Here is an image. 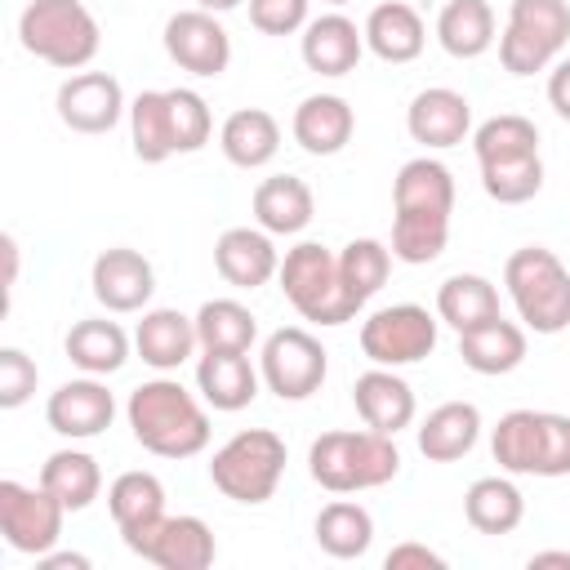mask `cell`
<instances>
[{
	"label": "cell",
	"instance_id": "1",
	"mask_svg": "<svg viewBox=\"0 0 570 570\" xmlns=\"http://www.w3.org/2000/svg\"><path fill=\"white\" fill-rule=\"evenodd\" d=\"M125 419L134 441L156 459H191L209 445V410L178 379H147L129 392Z\"/></svg>",
	"mask_w": 570,
	"mask_h": 570
},
{
	"label": "cell",
	"instance_id": "2",
	"mask_svg": "<svg viewBox=\"0 0 570 570\" xmlns=\"http://www.w3.org/2000/svg\"><path fill=\"white\" fill-rule=\"evenodd\" d=\"M307 472L330 494L379 490L401 472V450L387 432L374 428H334L321 432L307 450Z\"/></svg>",
	"mask_w": 570,
	"mask_h": 570
},
{
	"label": "cell",
	"instance_id": "3",
	"mask_svg": "<svg viewBox=\"0 0 570 570\" xmlns=\"http://www.w3.org/2000/svg\"><path fill=\"white\" fill-rule=\"evenodd\" d=\"M490 454L512 476H570V414L508 410L490 432Z\"/></svg>",
	"mask_w": 570,
	"mask_h": 570
},
{
	"label": "cell",
	"instance_id": "4",
	"mask_svg": "<svg viewBox=\"0 0 570 570\" xmlns=\"http://www.w3.org/2000/svg\"><path fill=\"white\" fill-rule=\"evenodd\" d=\"M276 281H281V294L289 298V307L312 325H347L361 312V303L343 285L338 254L325 249L321 240H298L294 249H285Z\"/></svg>",
	"mask_w": 570,
	"mask_h": 570
},
{
	"label": "cell",
	"instance_id": "5",
	"mask_svg": "<svg viewBox=\"0 0 570 570\" xmlns=\"http://www.w3.org/2000/svg\"><path fill=\"white\" fill-rule=\"evenodd\" d=\"M18 40L31 58L58 71H80L94 62L102 31L85 0H31L18 13Z\"/></svg>",
	"mask_w": 570,
	"mask_h": 570
},
{
	"label": "cell",
	"instance_id": "6",
	"mask_svg": "<svg viewBox=\"0 0 570 570\" xmlns=\"http://www.w3.org/2000/svg\"><path fill=\"white\" fill-rule=\"evenodd\" d=\"M503 285L525 330L534 334L570 330V267L552 249L543 245L512 249L503 263Z\"/></svg>",
	"mask_w": 570,
	"mask_h": 570
},
{
	"label": "cell",
	"instance_id": "7",
	"mask_svg": "<svg viewBox=\"0 0 570 570\" xmlns=\"http://www.w3.org/2000/svg\"><path fill=\"white\" fill-rule=\"evenodd\" d=\"M285 441L272 428H245L227 436L209 459V481L232 503H267L285 476Z\"/></svg>",
	"mask_w": 570,
	"mask_h": 570
},
{
	"label": "cell",
	"instance_id": "8",
	"mask_svg": "<svg viewBox=\"0 0 570 570\" xmlns=\"http://www.w3.org/2000/svg\"><path fill=\"white\" fill-rule=\"evenodd\" d=\"M566 40H570L566 0H512L508 22L499 31V62L508 76H534L557 62Z\"/></svg>",
	"mask_w": 570,
	"mask_h": 570
},
{
	"label": "cell",
	"instance_id": "9",
	"mask_svg": "<svg viewBox=\"0 0 570 570\" xmlns=\"http://www.w3.org/2000/svg\"><path fill=\"white\" fill-rule=\"evenodd\" d=\"M258 374H263V387L272 396H281V401H307L312 392H321V383L330 374V352L303 325H281V330H272L263 338Z\"/></svg>",
	"mask_w": 570,
	"mask_h": 570
},
{
	"label": "cell",
	"instance_id": "10",
	"mask_svg": "<svg viewBox=\"0 0 570 570\" xmlns=\"http://www.w3.org/2000/svg\"><path fill=\"white\" fill-rule=\"evenodd\" d=\"M432 347H436V316L419 303H392L361 321V352L374 365L401 370L432 356Z\"/></svg>",
	"mask_w": 570,
	"mask_h": 570
},
{
	"label": "cell",
	"instance_id": "11",
	"mask_svg": "<svg viewBox=\"0 0 570 570\" xmlns=\"http://www.w3.org/2000/svg\"><path fill=\"white\" fill-rule=\"evenodd\" d=\"M67 508L45 490V485H22V481H0V530L4 543L22 557H45L58 534H62Z\"/></svg>",
	"mask_w": 570,
	"mask_h": 570
},
{
	"label": "cell",
	"instance_id": "12",
	"mask_svg": "<svg viewBox=\"0 0 570 570\" xmlns=\"http://www.w3.org/2000/svg\"><path fill=\"white\" fill-rule=\"evenodd\" d=\"M58 120L76 134H111L120 116H129L125 89L111 71H76L58 85Z\"/></svg>",
	"mask_w": 570,
	"mask_h": 570
},
{
	"label": "cell",
	"instance_id": "13",
	"mask_svg": "<svg viewBox=\"0 0 570 570\" xmlns=\"http://www.w3.org/2000/svg\"><path fill=\"white\" fill-rule=\"evenodd\" d=\"M165 53L191 76H223L232 62V36L209 9H178L165 22Z\"/></svg>",
	"mask_w": 570,
	"mask_h": 570
},
{
	"label": "cell",
	"instance_id": "14",
	"mask_svg": "<svg viewBox=\"0 0 570 570\" xmlns=\"http://www.w3.org/2000/svg\"><path fill=\"white\" fill-rule=\"evenodd\" d=\"M129 552H138L142 561H151L160 570H205V566H214L218 543L200 517H191V512L169 517L165 512L147 534H138L129 543Z\"/></svg>",
	"mask_w": 570,
	"mask_h": 570
},
{
	"label": "cell",
	"instance_id": "15",
	"mask_svg": "<svg viewBox=\"0 0 570 570\" xmlns=\"http://www.w3.org/2000/svg\"><path fill=\"white\" fill-rule=\"evenodd\" d=\"M116 419V396L107 392V383L98 374H85V379H67L58 392H49L45 401V423L67 436V441H89V436H102Z\"/></svg>",
	"mask_w": 570,
	"mask_h": 570
},
{
	"label": "cell",
	"instance_id": "16",
	"mask_svg": "<svg viewBox=\"0 0 570 570\" xmlns=\"http://www.w3.org/2000/svg\"><path fill=\"white\" fill-rule=\"evenodd\" d=\"M89 285H94V298L107 312H147V303L156 294V272L138 249L111 245L94 258Z\"/></svg>",
	"mask_w": 570,
	"mask_h": 570
},
{
	"label": "cell",
	"instance_id": "17",
	"mask_svg": "<svg viewBox=\"0 0 570 570\" xmlns=\"http://www.w3.org/2000/svg\"><path fill=\"white\" fill-rule=\"evenodd\" d=\"M405 129L419 147L428 151H445V147H459L468 134H472V102L459 94V89H445V85H432V89H419L405 107Z\"/></svg>",
	"mask_w": 570,
	"mask_h": 570
},
{
	"label": "cell",
	"instance_id": "18",
	"mask_svg": "<svg viewBox=\"0 0 570 570\" xmlns=\"http://www.w3.org/2000/svg\"><path fill=\"white\" fill-rule=\"evenodd\" d=\"M214 267L236 289H258L281 272V254L272 245V232L263 227H227L214 240Z\"/></svg>",
	"mask_w": 570,
	"mask_h": 570
},
{
	"label": "cell",
	"instance_id": "19",
	"mask_svg": "<svg viewBox=\"0 0 570 570\" xmlns=\"http://www.w3.org/2000/svg\"><path fill=\"white\" fill-rule=\"evenodd\" d=\"M352 405H356V414H361L365 428L387 432V436H396L401 428H410L414 423V410H419L414 405V387L396 370H387V365H374V370H365L352 383Z\"/></svg>",
	"mask_w": 570,
	"mask_h": 570
},
{
	"label": "cell",
	"instance_id": "20",
	"mask_svg": "<svg viewBox=\"0 0 570 570\" xmlns=\"http://www.w3.org/2000/svg\"><path fill=\"white\" fill-rule=\"evenodd\" d=\"M298 53H303L307 71H316V76H347V71H356V62L365 53V31L347 13H321L303 27Z\"/></svg>",
	"mask_w": 570,
	"mask_h": 570
},
{
	"label": "cell",
	"instance_id": "21",
	"mask_svg": "<svg viewBox=\"0 0 570 570\" xmlns=\"http://www.w3.org/2000/svg\"><path fill=\"white\" fill-rule=\"evenodd\" d=\"M294 142L307 151V156H334L352 142V129H356V111L343 94H307L298 107H294Z\"/></svg>",
	"mask_w": 570,
	"mask_h": 570
},
{
	"label": "cell",
	"instance_id": "22",
	"mask_svg": "<svg viewBox=\"0 0 570 570\" xmlns=\"http://www.w3.org/2000/svg\"><path fill=\"white\" fill-rule=\"evenodd\" d=\"M134 347H138V356H142L151 370L169 374V370L187 365L191 352L200 347V338H196V316H183L178 307H151V312H142V321H138V330H134Z\"/></svg>",
	"mask_w": 570,
	"mask_h": 570
},
{
	"label": "cell",
	"instance_id": "23",
	"mask_svg": "<svg viewBox=\"0 0 570 570\" xmlns=\"http://www.w3.org/2000/svg\"><path fill=\"white\" fill-rule=\"evenodd\" d=\"M263 374L249 365V352H205L196 361V392L209 410L236 414L258 396Z\"/></svg>",
	"mask_w": 570,
	"mask_h": 570
},
{
	"label": "cell",
	"instance_id": "24",
	"mask_svg": "<svg viewBox=\"0 0 570 570\" xmlns=\"http://www.w3.org/2000/svg\"><path fill=\"white\" fill-rule=\"evenodd\" d=\"M365 49L383 62H414L428 45V27H423V13L405 0H383L370 9L365 18Z\"/></svg>",
	"mask_w": 570,
	"mask_h": 570
},
{
	"label": "cell",
	"instance_id": "25",
	"mask_svg": "<svg viewBox=\"0 0 570 570\" xmlns=\"http://www.w3.org/2000/svg\"><path fill=\"white\" fill-rule=\"evenodd\" d=\"M392 214H432L450 218L454 214V178L441 160L414 156L396 169L392 178Z\"/></svg>",
	"mask_w": 570,
	"mask_h": 570
},
{
	"label": "cell",
	"instance_id": "26",
	"mask_svg": "<svg viewBox=\"0 0 570 570\" xmlns=\"http://www.w3.org/2000/svg\"><path fill=\"white\" fill-rule=\"evenodd\" d=\"M249 209H254V223L263 232H272V236H298L312 223V214H316V196H312V187L298 174H272V178H263L254 187Z\"/></svg>",
	"mask_w": 570,
	"mask_h": 570
},
{
	"label": "cell",
	"instance_id": "27",
	"mask_svg": "<svg viewBox=\"0 0 570 570\" xmlns=\"http://www.w3.org/2000/svg\"><path fill=\"white\" fill-rule=\"evenodd\" d=\"M414 441L428 463H454L481 441V410L472 401H445L414 428Z\"/></svg>",
	"mask_w": 570,
	"mask_h": 570
},
{
	"label": "cell",
	"instance_id": "28",
	"mask_svg": "<svg viewBox=\"0 0 570 570\" xmlns=\"http://www.w3.org/2000/svg\"><path fill=\"white\" fill-rule=\"evenodd\" d=\"M107 508H111V521H116V530L129 548L138 534H147L165 517V485H160L156 472H142V468L120 472L107 485Z\"/></svg>",
	"mask_w": 570,
	"mask_h": 570
},
{
	"label": "cell",
	"instance_id": "29",
	"mask_svg": "<svg viewBox=\"0 0 570 570\" xmlns=\"http://www.w3.org/2000/svg\"><path fill=\"white\" fill-rule=\"evenodd\" d=\"M459 356L472 374H485V379L512 374L525 361V325L503 321V316L481 321V325L459 334Z\"/></svg>",
	"mask_w": 570,
	"mask_h": 570
},
{
	"label": "cell",
	"instance_id": "30",
	"mask_svg": "<svg viewBox=\"0 0 570 570\" xmlns=\"http://www.w3.org/2000/svg\"><path fill=\"white\" fill-rule=\"evenodd\" d=\"M218 147H223V156H227L236 169H263V165H272L276 151H281V125H276V116L263 111V107H240V111H232V116L223 120Z\"/></svg>",
	"mask_w": 570,
	"mask_h": 570
},
{
	"label": "cell",
	"instance_id": "31",
	"mask_svg": "<svg viewBox=\"0 0 570 570\" xmlns=\"http://www.w3.org/2000/svg\"><path fill=\"white\" fill-rule=\"evenodd\" d=\"M62 352H67V361L76 370L107 379V374H116L129 361V334L116 321H107V316H85V321H76L67 330Z\"/></svg>",
	"mask_w": 570,
	"mask_h": 570
},
{
	"label": "cell",
	"instance_id": "32",
	"mask_svg": "<svg viewBox=\"0 0 570 570\" xmlns=\"http://www.w3.org/2000/svg\"><path fill=\"white\" fill-rule=\"evenodd\" d=\"M40 485L67 508V512H85L98 494H102V468L89 450H53L40 463Z\"/></svg>",
	"mask_w": 570,
	"mask_h": 570
},
{
	"label": "cell",
	"instance_id": "33",
	"mask_svg": "<svg viewBox=\"0 0 570 570\" xmlns=\"http://www.w3.org/2000/svg\"><path fill=\"white\" fill-rule=\"evenodd\" d=\"M436 40L459 62L481 58L499 40L494 36V9H490V0H445L441 13H436Z\"/></svg>",
	"mask_w": 570,
	"mask_h": 570
},
{
	"label": "cell",
	"instance_id": "34",
	"mask_svg": "<svg viewBox=\"0 0 570 570\" xmlns=\"http://www.w3.org/2000/svg\"><path fill=\"white\" fill-rule=\"evenodd\" d=\"M436 316H441L454 334H463V330H472V325H481V321L503 316V312H499V289H494V281H485V276H476V272H454V276H445L441 289H436Z\"/></svg>",
	"mask_w": 570,
	"mask_h": 570
},
{
	"label": "cell",
	"instance_id": "35",
	"mask_svg": "<svg viewBox=\"0 0 570 570\" xmlns=\"http://www.w3.org/2000/svg\"><path fill=\"white\" fill-rule=\"evenodd\" d=\"M463 517L476 534H512L525 517V499L508 476H476L463 494Z\"/></svg>",
	"mask_w": 570,
	"mask_h": 570
},
{
	"label": "cell",
	"instance_id": "36",
	"mask_svg": "<svg viewBox=\"0 0 570 570\" xmlns=\"http://www.w3.org/2000/svg\"><path fill=\"white\" fill-rule=\"evenodd\" d=\"M312 534H316L321 552H330L334 561H356L374 543V517L352 499H334V503H325L316 512Z\"/></svg>",
	"mask_w": 570,
	"mask_h": 570
},
{
	"label": "cell",
	"instance_id": "37",
	"mask_svg": "<svg viewBox=\"0 0 570 570\" xmlns=\"http://www.w3.org/2000/svg\"><path fill=\"white\" fill-rule=\"evenodd\" d=\"M129 138H134V156L142 165H160V160L178 156L174 120H169V94L165 89H142L129 102Z\"/></svg>",
	"mask_w": 570,
	"mask_h": 570
},
{
	"label": "cell",
	"instance_id": "38",
	"mask_svg": "<svg viewBox=\"0 0 570 570\" xmlns=\"http://www.w3.org/2000/svg\"><path fill=\"white\" fill-rule=\"evenodd\" d=\"M200 352H249L258 338V316L236 298H209L196 312Z\"/></svg>",
	"mask_w": 570,
	"mask_h": 570
},
{
	"label": "cell",
	"instance_id": "39",
	"mask_svg": "<svg viewBox=\"0 0 570 570\" xmlns=\"http://www.w3.org/2000/svg\"><path fill=\"white\" fill-rule=\"evenodd\" d=\"M338 272H343V285L352 289V298L365 307L383 285H387V272H392V245L374 240V236H356L338 249Z\"/></svg>",
	"mask_w": 570,
	"mask_h": 570
},
{
	"label": "cell",
	"instance_id": "40",
	"mask_svg": "<svg viewBox=\"0 0 570 570\" xmlns=\"http://www.w3.org/2000/svg\"><path fill=\"white\" fill-rule=\"evenodd\" d=\"M472 151H476V165L512 160V156H534V151H539V129H534L530 116L503 111V116H490L485 125H476Z\"/></svg>",
	"mask_w": 570,
	"mask_h": 570
},
{
	"label": "cell",
	"instance_id": "41",
	"mask_svg": "<svg viewBox=\"0 0 570 570\" xmlns=\"http://www.w3.org/2000/svg\"><path fill=\"white\" fill-rule=\"evenodd\" d=\"M481 187L499 205H525L543 191V160L534 156H512V160H490L481 165Z\"/></svg>",
	"mask_w": 570,
	"mask_h": 570
},
{
	"label": "cell",
	"instance_id": "42",
	"mask_svg": "<svg viewBox=\"0 0 570 570\" xmlns=\"http://www.w3.org/2000/svg\"><path fill=\"white\" fill-rule=\"evenodd\" d=\"M169 94V120H174V147L178 151H200L214 134L209 102L196 89H165Z\"/></svg>",
	"mask_w": 570,
	"mask_h": 570
},
{
	"label": "cell",
	"instance_id": "43",
	"mask_svg": "<svg viewBox=\"0 0 570 570\" xmlns=\"http://www.w3.org/2000/svg\"><path fill=\"white\" fill-rule=\"evenodd\" d=\"M36 383H40L36 361L22 347H0V405L4 410L27 405L31 392H36Z\"/></svg>",
	"mask_w": 570,
	"mask_h": 570
},
{
	"label": "cell",
	"instance_id": "44",
	"mask_svg": "<svg viewBox=\"0 0 570 570\" xmlns=\"http://www.w3.org/2000/svg\"><path fill=\"white\" fill-rule=\"evenodd\" d=\"M307 4L312 0H249V22L263 36H294V31H303L312 22Z\"/></svg>",
	"mask_w": 570,
	"mask_h": 570
},
{
	"label": "cell",
	"instance_id": "45",
	"mask_svg": "<svg viewBox=\"0 0 570 570\" xmlns=\"http://www.w3.org/2000/svg\"><path fill=\"white\" fill-rule=\"evenodd\" d=\"M383 566H387V570H410V566H419V570H445V557L432 552L428 543H396V548L383 557Z\"/></svg>",
	"mask_w": 570,
	"mask_h": 570
},
{
	"label": "cell",
	"instance_id": "46",
	"mask_svg": "<svg viewBox=\"0 0 570 570\" xmlns=\"http://www.w3.org/2000/svg\"><path fill=\"white\" fill-rule=\"evenodd\" d=\"M548 102L561 120H570V58H557L548 71Z\"/></svg>",
	"mask_w": 570,
	"mask_h": 570
},
{
	"label": "cell",
	"instance_id": "47",
	"mask_svg": "<svg viewBox=\"0 0 570 570\" xmlns=\"http://www.w3.org/2000/svg\"><path fill=\"white\" fill-rule=\"evenodd\" d=\"M40 561V570H89V557H80V552H45V557H36Z\"/></svg>",
	"mask_w": 570,
	"mask_h": 570
},
{
	"label": "cell",
	"instance_id": "48",
	"mask_svg": "<svg viewBox=\"0 0 570 570\" xmlns=\"http://www.w3.org/2000/svg\"><path fill=\"white\" fill-rule=\"evenodd\" d=\"M534 566H566V570H570V552H534V557H530V570H534Z\"/></svg>",
	"mask_w": 570,
	"mask_h": 570
},
{
	"label": "cell",
	"instance_id": "49",
	"mask_svg": "<svg viewBox=\"0 0 570 570\" xmlns=\"http://www.w3.org/2000/svg\"><path fill=\"white\" fill-rule=\"evenodd\" d=\"M236 4H245V0H196V9H209V13H227Z\"/></svg>",
	"mask_w": 570,
	"mask_h": 570
},
{
	"label": "cell",
	"instance_id": "50",
	"mask_svg": "<svg viewBox=\"0 0 570 570\" xmlns=\"http://www.w3.org/2000/svg\"><path fill=\"white\" fill-rule=\"evenodd\" d=\"M325 4H334V9H338V4H352V0H325Z\"/></svg>",
	"mask_w": 570,
	"mask_h": 570
}]
</instances>
